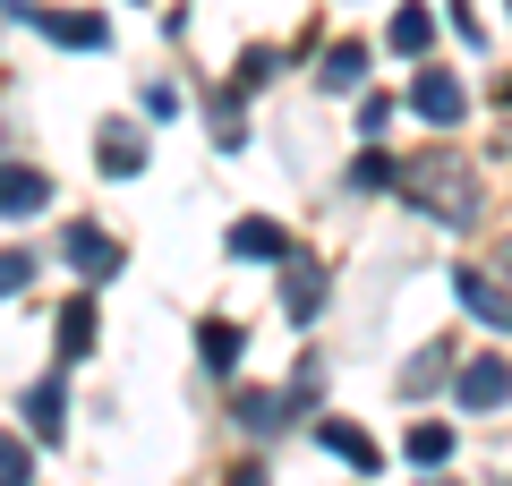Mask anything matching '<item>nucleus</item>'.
<instances>
[{
	"instance_id": "2eb2a0df",
	"label": "nucleus",
	"mask_w": 512,
	"mask_h": 486,
	"mask_svg": "<svg viewBox=\"0 0 512 486\" xmlns=\"http://www.w3.org/2000/svg\"><path fill=\"white\" fill-rule=\"evenodd\" d=\"M197 350H205V367H239V324H231V316L197 324Z\"/></svg>"
},
{
	"instance_id": "ddd939ff",
	"label": "nucleus",
	"mask_w": 512,
	"mask_h": 486,
	"mask_svg": "<svg viewBox=\"0 0 512 486\" xmlns=\"http://www.w3.org/2000/svg\"><path fill=\"white\" fill-rule=\"evenodd\" d=\"M282 307H291V324H308L316 307H325V273H316V265H291V282H282Z\"/></svg>"
},
{
	"instance_id": "f3484780",
	"label": "nucleus",
	"mask_w": 512,
	"mask_h": 486,
	"mask_svg": "<svg viewBox=\"0 0 512 486\" xmlns=\"http://www.w3.org/2000/svg\"><path fill=\"white\" fill-rule=\"evenodd\" d=\"M427 43H436V18H427L419 0H410V9H393V52H427Z\"/></svg>"
},
{
	"instance_id": "0eeeda50",
	"label": "nucleus",
	"mask_w": 512,
	"mask_h": 486,
	"mask_svg": "<svg viewBox=\"0 0 512 486\" xmlns=\"http://www.w3.org/2000/svg\"><path fill=\"white\" fill-rule=\"evenodd\" d=\"M453 290H461V307H470L487 333H504V324H512V307H504V290H495V273L470 265V273H453Z\"/></svg>"
},
{
	"instance_id": "423d86ee",
	"label": "nucleus",
	"mask_w": 512,
	"mask_h": 486,
	"mask_svg": "<svg viewBox=\"0 0 512 486\" xmlns=\"http://www.w3.org/2000/svg\"><path fill=\"white\" fill-rule=\"evenodd\" d=\"M43 205H52V180L35 162H0V214L18 222V214H43Z\"/></svg>"
},
{
	"instance_id": "4468645a",
	"label": "nucleus",
	"mask_w": 512,
	"mask_h": 486,
	"mask_svg": "<svg viewBox=\"0 0 512 486\" xmlns=\"http://www.w3.org/2000/svg\"><path fill=\"white\" fill-rule=\"evenodd\" d=\"M94 350V299H69L60 307V359H86Z\"/></svg>"
},
{
	"instance_id": "20e7f679",
	"label": "nucleus",
	"mask_w": 512,
	"mask_h": 486,
	"mask_svg": "<svg viewBox=\"0 0 512 486\" xmlns=\"http://www.w3.org/2000/svg\"><path fill=\"white\" fill-rule=\"evenodd\" d=\"M60 256H69V265L86 273V282H111V273H120V239H111V231H94V222H69Z\"/></svg>"
},
{
	"instance_id": "aec40b11",
	"label": "nucleus",
	"mask_w": 512,
	"mask_h": 486,
	"mask_svg": "<svg viewBox=\"0 0 512 486\" xmlns=\"http://www.w3.org/2000/svg\"><path fill=\"white\" fill-rule=\"evenodd\" d=\"M26 478H35V452L18 435H0V486H26Z\"/></svg>"
},
{
	"instance_id": "dca6fc26",
	"label": "nucleus",
	"mask_w": 512,
	"mask_h": 486,
	"mask_svg": "<svg viewBox=\"0 0 512 486\" xmlns=\"http://www.w3.org/2000/svg\"><path fill=\"white\" fill-rule=\"evenodd\" d=\"M359 77H367V43H333V52H325V86L350 94Z\"/></svg>"
},
{
	"instance_id": "412c9836",
	"label": "nucleus",
	"mask_w": 512,
	"mask_h": 486,
	"mask_svg": "<svg viewBox=\"0 0 512 486\" xmlns=\"http://www.w3.org/2000/svg\"><path fill=\"white\" fill-rule=\"evenodd\" d=\"M410 393H436V384H444V350H427V359H410Z\"/></svg>"
},
{
	"instance_id": "f8f14e48",
	"label": "nucleus",
	"mask_w": 512,
	"mask_h": 486,
	"mask_svg": "<svg viewBox=\"0 0 512 486\" xmlns=\"http://www.w3.org/2000/svg\"><path fill=\"white\" fill-rule=\"evenodd\" d=\"M316 444H325L333 461H350V469H376V444H367L350 418H325V427H316Z\"/></svg>"
},
{
	"instance_id": "a211bd4d",
	"label": "nucleus",
	"mask_w": 512,
	"mask_h": 486,
	"mask_svg": "<svg viewBox=\"0 0 512 486\" xmlns=\"http://www.w3.org/2000/svg\"><path fill=\"white\" fill-rule=\"evenodd\" d=\"M410 461H419V469H436V461H453V427H410Z\"/></svg>"
},
{
	"instance_id": "9d476101",
	"label": "nucleus",
	"mask_w": 512,
	"mask_h": 486,
	"mask_svg": "<svg viewBox=\"0 0 512 486\" xmlns=\"http://www.w3.org/2000/svg\"><path fill=\"white\" fill-rule=\"evenodd\" d=\"M26 418H35V435H43V444H60V435H69V384H60V376H43L35 393H26Z\"/></svg>"
},
{
	"instance_id": "39448f33",
	"label": "nucleus",
	"mask_w": 512,
	"mask_h": 486,
	"mask_svg": "<svg viewBox=\"0 0 512 486\" xmlns=\"http://www.w3.org/2000/svg\"><path fill=\"white\" fill-rule=\"evenodd\" d=\"M26 18H35L52 43H69V52H103L111 43V26L94 18V9H26Z\"/></svg>"
},
{
	"instance_id": "4be33fe9",
	"label": "nucleus",
	"mask_w": 512,
	"mask_h": 486,
	"mask_svg": "<svg viewBox=\"0 0 512 486\" xmlns=\"http://www.w3.org/2000/svg\"><path fill=\"white\" fill-rule=\"evenodd\" d=\"M350 180H359V188H384V180H393V162H384V154H359V171H350Z\"/></svg>"
},
{
	"instance_id": "f03ea898",
	"label": "nucleus",
	"mask_w": 512,
	"mask_h": 486,
	"mask_svg": "<svg viewBox=\"0 0 512 486\" xmlns=\"http://www.w3.org/2000/svg\"><path fill=\"white\" fill-rule=\"evenodd\" d=\"M410 111H419L427 128H461V111H470V86H461L453 69H419V77H410Z\"/></svg>"
},
{
	"instance_id": "6e6552de",
	"label": "nucleus",
	"mask_w": 512,
	"mask_h": 486,
	"mask_svg": "<svg viewBox=\"0 0 512 486\" xmlns=\"http://www.w3.org/2000/svg\"><path fill=\"white\" fill-rule=\"evenodd\" d=\"M94 145H103L94 162H103L111 180H128V171H146V137H137L128 120H103V137H94Z\"/></svg>"
},
{
	"instance_id": "5701e85b",
	"label": "nucleus",
	"mask_w": 512,
	"mask_h": 486,
	"mask_svg": "<svg viewBox=\"0 0 512 486\" xmlns=\"http://www.w3.org/2000/svg\"><path fill=\"white\" fill-rule=\"evenodd\" d=\"M26 9H35V0H0V18H26Z\"/></svg>"
},
{
	"instance_id": "7ed1b4c3",
	"label": "nucleus",
	"mask_w": 512,
	"mask_h": 486,
	"mask_svg": "<svg viewBox=\"0 0 512 486\" xmlns=\"http://www.w3.org/2000/svg\"><path fill=\"white\" fill-rule=\"evenodd\" d=\"M453 393H461V410L495 418V410H504V350H478V359L453 376Z\"/></svg>"
},
{
	"instance_id": "1a4fd4ad",
	"label": "nucleus",
	"mask_w": 512,
	"mask_h": 486,
	"mask_svg": "<svg viewBox=\"0 0 512 486\" xmlns=\"http://www.w3.org/2000/svg\"><path fill=\"white\" fill-rule=\"evenodd\" d=\"M231 256H256V265H265V256H291V231H282V222H265V214H248V222H231Z\"/></svg>"
},
{
	"instance_id": "6ab92c4d",
	"label": "nucleus",
	"mask_w": 512,
	"mask_h": 486,
	"mask_svg": "<svg viewBox=\"0 0 512 486\" xmlns=\"http://www.w3.org/2000/svg\"><path fill=\"white\" fill-rule=\"evenodd\" d=\"M26 282H35V256H26V248H0V299H18Z\"/></svg>"
},
{
	"instance_id": "b1692460",
	"label": "nucleus",
	"mask_w": 512,
	"mask_h": 486,
	"mask_svg": "<svg viewBox=\"0 0 512 486\" xmlns=\"http://www.w3.org/2000/svg\"><path fill=\"white\" fill-rule=\"evenodd\" d=\"M231 486H265V469H239V478H231Z\"/></svg>"
},
{
	"instance_id": "f257e3e1",
	"label": "nucleus",
	"mask_w": 512,
	"mask_h": 486,
	"mask_svg": "<svg viewBox=\"0 0 512 486\" xmlns=\"http://www.w3.org/2000/svg\"><path fill=\"white\" fill-rule=\"evenodd\" d=\"M410 197L419 205H436V222H453V231H470L478 222V180H470V162L461 154H427V162H410Z\"/></svg>"
},
{
	"instance_id": "9b49d317",
	"label": "nucleus",
	"mask_w": 512,
	"mask_h": 486,
	"mask_svg": "<svg viewBox=\"0 0 512 486\" xmlns=\"http://www.w3.org/2000/svg\"><path fill=\"white\" fill-rule=\"evenodd\" d=\"M291 410H299L291 393H239V427H248V435H282Z\"/></svg>"
}]
</instances>
